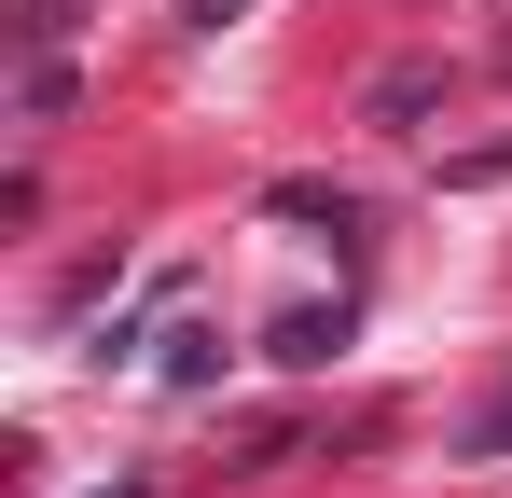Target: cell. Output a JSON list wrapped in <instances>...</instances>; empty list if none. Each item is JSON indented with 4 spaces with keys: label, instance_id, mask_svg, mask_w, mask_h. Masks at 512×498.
Listing matches in <instances>:
<instances>
[{
    "label": "cell",
    "instance_id": "obj_1",
    "mask_svg": "<svg viewBox=\"0 0 512 498\" xmlns=\"http://www.w3.org/2000/svg\"><path fill=\"white\" fill-rule=\"evenodd\" d=\"M333 346H346V305H291L263 332V360H333Z\"/></svg>",
    "mask_w": 512,
    "mask_h": 498
},
{
    "label": "cell",
    "instance_id": "obj_2",
    "mask_svg": "<svg viewBox=\"0 0 512 498\" xmlns=\"http://www.w3.org/2000/svg\"><path fill=\"white\" fill-rule=\"evenodd\" d=\"M14 111H28V125H56V111H70V70H56V56H28V83H14Z\"/></svg>",
    "mask_w": 512,
    "mask_h": 498
},
{
    "label": "cell",
    "instance_id": "obj_3",
    "mask_svg": "<svg viewBox=\"0 0 512 498\" xmlns=\"http://www.w3.org/2000/svg\"><path fill=\"white\" fill-rule=\"evenodd\" d=\"M471 457H512V388H499L485 415H471Z\"/></svg>",
    "mask_w": 512,
    "mask_h": 498
}]
</instances>
